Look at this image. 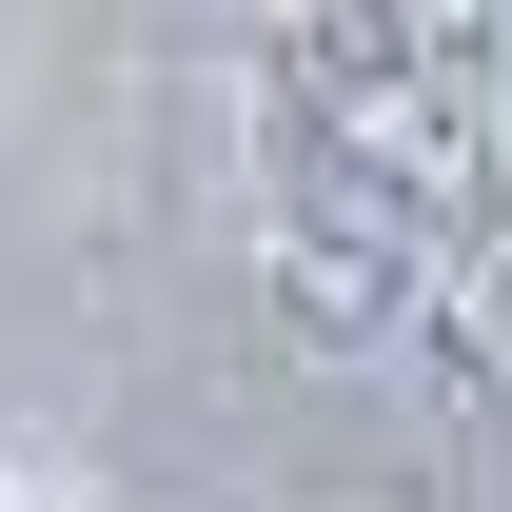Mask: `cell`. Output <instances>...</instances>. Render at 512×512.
I'll use <instances>...</instances> for the list:
<instances>
[]
</instances>
